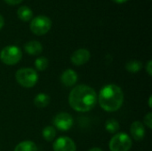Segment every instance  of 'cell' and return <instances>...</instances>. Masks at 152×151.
<instances>
[{
	"mask_svg": "<svg viewBox=\"0 0 152 151\" xmlns=\"http://www.w3.org/2000/svg\"><path fill=\"white\" fill-rule=\"evenodd\" d=\"M42 135H43V138L46 141V142H53L55 137H56V130L53 126L52 125H48V126H45L44 129H43V132H42Z\"/></svg>",
	"mask_w": 152,
	"mask_h": 151,
	"instance_id": "17",
	"label": "cell"
},
{
	"mask_svg": "<svg viewBox=\"0 0 152 151\" xmlns=\"http://www.w3.org/2000/svg\"><path fill=\"white\" fill-rule=\"evenodd\" d=\"M15 79L20 86L24 88H32L38 81V74L34 69L22 68L16 71Z\"/></svg>",
	"mask_w": 152,
	"mask_h": 151,
	"instance_id": "3",
	"label": "cell"
},
{
	"mask_svg": "<svg viewBox=\"0 0 152 151\" xmlns=\"http://www.w3.org/2000/svg\"><path fill=\"white\" fill-rule=\"evenodd\" d=\"M50 103V96L46 93H40L34 98V104L38 109L46 108Z\"/></svg>",
	"mask_w": 152,
	"mask_h": 151,
	"instance_id": "13",
	"label": "cell"
},
{
	"mask_svg": "<svg viewBox=\"0 0 152 151\" xmlns=\"http://www.w3.org/2000/svg\"><path fill=\"white\" fill-rule=\"evenodd\" d=\"M142 63L140 61L132 60L126 64V69L132 74L138 73L139 71L142 70Z\"/></svg>",
	"mask_w": 152,
	"mask_h": 151,
	"instance_id": "16",
	"label": "cell"
},
{
	"mask_svg": "<svg viewBox=\"0 0 152 151\" xmlns=\"http://www.w3.org/2000/svg\"><path fill=\"white\" fill-rule=\"evenodd\" d=\"M13 151H37V147L34 142L24 141L18 143Z\"/></svg>",
	"mask_w": 152,
	"mask_h": 151,
	"instance_id": "15",
	"label": "cell"
},
{
	"mask_svg": "<svg viewBox=\"0 0 152 151\" xmlns=\"http://www.w3.org/2000/svg\"><path fill=\"white\" fill-rule=\"evenodd\" d=\"M77 74L75 70L71 69H68L64 70L61 76V82L66 87H71L76 85L77 82Z\"/></svg>",
	"mask_w": 152,
	"mask_h": 151,
	"instance_id": "11",
	"label": "cell"
},
{
	"mask_svg": "<svg viewBox=\"0 0 152 151\" xmlns=\"http://www.w3.org/2000/svg\"><path fill=\"white\" fill-rule=\"evenodd\" d=\"M97 101L103 110L115 112L121 108L124 102V93L118 85L110 84L101 89Z\"/></svg>",
	"mask_w": 152,
	"mask_h": 151,
	"instance_id": "2",
	"label": "cell"
},
{
	"mask_svg": "<svg viewBox=\"0 0 152 151\" xmlns=\"http://www.w3.org/2000/svg\"><path fill=\"white\" fill-rule=\"evenodd\" d=\"M23 0H4V2L10 5H15V4H19L22 2Z\"/></svg>",
	"mask_w": 152,
	"mask_h": 151,
	"instance_id": "21",
	"label": "cell"
},
{
	"mask_svg": "<svg viewBox=\"0 0 152 151\" xmlns=\"http://www.w3.org/2000/svg\"><path fill=\"white\" fill-rule=\"evenodd\" d=\"M17 15L19 17V19L22 21H28L32 19L33 17V12L32 10L26 6V5H22L20 6L18 11H17Z\"/></svg>",
	"mask_w": 152,
	"mask_h": 151,
	"instance_id": "14",
	"label": "cell"
},
{
	"mask_svg": "<svg viewBox=\"0 0 152 151\" xmlns=\"http://www.w3.org/2000/svg\"><path fill=\"white\" fill-rule=\"evenodd\" d=\"M130 133H131L132 138L137 142L143 140L146 134L144 125L140 121L133 122L130 126Z\"/></svg>",
	"mask_w": 152,
	"mask_h": 151,
	"instance_id": "10",
	"label": "cell"
},
{
	"mask_svg": "<svg viewBox=\"0 0 152 151\" xmlns=\"http://www.w3.org/2000/svg\"><path fill=\"white\" fill-rule=\"evenodd\" d=\"M4 17L0 14V29L4 27Z\"/></svg>",
	"mask_w": 152,
	"mask_h": 151,
	"instance_id": "23",
	"label": "cell"
},
{
	"mask_svg": "<svg viewBox=\"0 0 152 151\" xmlns=\"http://www.w3.org/2000/svg\"><path fill=\"white\" fill-rule=\"evenodd\" d=\"M49 61L45 57H38L35 61V68L37 71H44L47 69Z\"/></svg>",
	"mask_w": 152,
	"mask_h": 151,
	"instance_id": "19",
	"label": "cell"
},
{
	"mask_svg": "<svg viewBox=\"0 0 152 151\" xmlns=\"http://www.w3.org/2000/svg\"><path fill=\"white\" fill-rule=\"evenodd\" d=\"M53 124L54 128L62 132H66L71 129L73 126L74 119L70 114L67 112H61L55 115L53 119Z\"/></svg>",
	"mask_w": 152,
	"mask_h": 151,
	"instance_id": "7",
	"label": "cell"
},
{
	"mask_svg": "<svg viewBox=\"0 0 152 151\" xmlns=\"http://www.w3.org/2000/svg\"><path fill=\"white\" fill-rule=\"evenodd\" d=\"M112 1L115 2V3H117V4H124V3L127 2L128 0H112Z\"/></svg>",
	"mask_w": 152,
	"mask_h": 151,
	"instance_id": "24",
	"label": "cell"
},
{
	"mask_svg": "<svg viewBox=\"0 0 152 151\" xmlns=\"http://www.w3.org/2000/svg\"><path fill=\"white\" fill-rule=\"evenodd\" d=\"M53 151H76L77 146L75 142L67 136H62L56 139L53 144Z\"/></svg>",
	"mask_w": 152,
	"mask_h": 151,
	"instance_id": "8",
	"label": "cell"
},
{
	"mask_svg": "<svg viewBox=\"0 0 152 151\" xmlns=\"http://www.w3.org/2000/svg\"><path fill=\"white\" fill-rule=\"evenodd\" d=\"M97 102V93L94 88L86 85H78L69 93V106L77 112L92 110Z\"/></svg>",
	"mask_w": 152,
	"mask_h": 151,
	"instance_id": "1",
	"label": "cell"
},
{
	"mask_svg": "<svg viewBox=\"0 0 152 151\" xmlns=\"http://www.w3.org/2000/svg\"><path fill=\"white\" fill-rule=\"evenodd\" d=\"M133 146L131 137L125 133H119L115 134L110 141L109 148L110 151H129Z\"/></svg>",
	"mask_w": 152,
	"mask_h": 151,
	"instance_id": "5",
	"label": "cell"
},
{
	"mask_svg": "<svg viewBox=\"0 0 152 151\" xmlns=\"http://www.w3.org/2000/svg\"><path fill=\"white\" fill-rule=\"evenodd\" d=\"M151 101H152V97L151 96H150V98H149V107L151 109Z\"/></svg>",
	"mask_w": 152,
	"mask_h": 151,
	"instance_id": "26",
	"label": "cell"
},
{
	"mask_svg": "<svg viewBox=\"0 0 152 151\" xmlns=\"http://www.w3.org/2000/svg\"><path fill=\"white\" fill-rule=\"evenodd\" d=\"M146 71L150 76H152V61H149L146 65Z\"/></svg>",
	"mask_w": 152,
	"mask_h": 151,
	"instance_id": "22",
	"label": "cell"
},
{
	"mask_svg": "<svg viewBox=\"0 0 152 151\" xmlns=\"http://www.w3.org/2000/svg\"><path fill=\"white\" fill-rule=\"evenodd\" d=\"M88 151H103L102 149H100V148H97V147H95V148H92L91 150H89Z\"/></svg>",
	"mask_w": 152,
	"mask_h": 151,
	"instance_id": "25",
	"label": "cell"
},
{
	"mask_svg": "<svg viewBox=\"0 0 152 151\" xmlns=\"http://www.w3.org/2000/svg\"><path fill=\"white\" fill-rule=\"evenodd\" d=\"M90 58H91L90 52L87 49L80 48L72 53L70 57V61L76 66H82L86 64V62H88Z\"/></svg>",
	"mask_w": 152,
	"mask_h": 151,
	"instance_id": "9",
	"label": "cell"
},
{
	"mask_svg": "<svg viewBox=\"0 0 152 151\" xmlns=\"http://www.w3.org/2000/svg\"><path fill=\"white\" fill-rule=\"evenodd\" d=\"M52 27V20L45 15H38L31 20L29 28L37 36L45 35Z\"/></svg>",
	"mask_w": 152,
	"mask_h": 151,
	"instance_id": "6",
	"label": "cell"
},
{
	"mask_svg": "<svg viewBox=\"0 0 152 151\" xmlns=\"http://www.w3.org/2000/svg\"><path fill=\"white\" fill-rule=\"evenodd\" d=\"M22 58L21 50L16 45H7L0 52V61L8 66H13Z\"/></svg>",
	"mask_w": 152,
	"mask_h": 151,
	"instance_id": "4",
	"label": "cell"
},
{
	"mask_svg": "<svg viewBox=\"0 0 152 151\" xmlns=\"http://www.w3.org/2000/svg\"><path fill=\"white\" fill-rule=\"evenodd\" d=\"M24 51L29 55H38L43 51V46L40 42L32 40L28 41L24 45Z\"/></svg>",
	"mask_w": 152,
	"mask_h": 151,
	"instance_id": "12",
	"label": "cell"
},
{
	"mask_svg": "<svg viewBox=\"0 0 152 151\" xmlns=\"http://www.w3.org/2000/svg\"><path fill=\"white\" fill-rule=\"evenodd\" d=\"M119 128H120L119 123L114 118L108 119L105 123V129L110 133H116L119 130Z\"/></svg>",
	"mask_w": 152,
	"mask_h": 151,
	"instance_id": "18",
	"label": "cell"
},
{
	"mask_svg": "<svg viewBox=\"0 0 152 151\" xmlns=\"http://www.w3.org/2000/svg\"><path fill=\"white\" fill-rule=\"evenodd\" d=\"M144 124L145 125L149 128L152 129V113L149 112L145 117H144Z\"/></svg>",
	"mask_w": 152,
	"mask_h": 151,
	"instance_id": "20",
	"label": "cell"
}]
</instances>
